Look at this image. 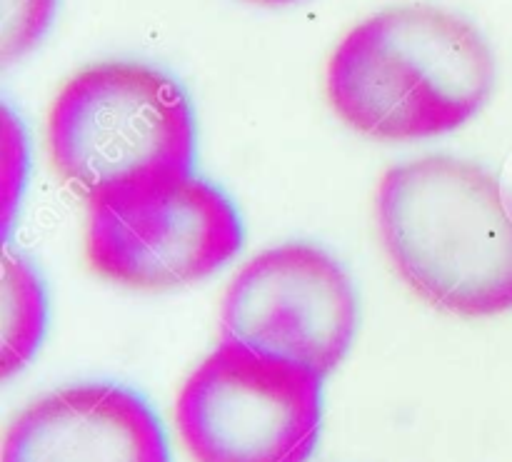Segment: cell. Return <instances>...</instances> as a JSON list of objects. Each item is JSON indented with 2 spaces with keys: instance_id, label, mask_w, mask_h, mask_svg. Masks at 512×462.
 <instances>
[{
  "instance_id": "cell-1",
  "label": "cell",
  "mask_w": 512,
  "mask_h": 462,
  "mask_svg": "<svg viewBox=\"0 0 512 462\" xmlns=\"http://www.w3.org/2000/svg\"><path fill=\"white\" fill-rule=\"evenodd\" d=\"M495 60L475 25L435 5H400L355 25L325 70L330 108L373 140L463 128L488 103Z\"/></svg>"
},
{
  "instance_id": "cell-2",
  "label": "cell",
  "mask_w": 512,
  "mask_h": 462,
  "mask_svg": "<svg viewBox=\"0 0 512 462\" xmlns=\"http://www.w3.org/2000/svg\"><path fill=\"white\" fill-rule=\"evenodd\" d=\"M375 225L395 275L428 305L460 318L512 310V203L485 168L438 155L395 165Z\"/></svg>"
},
{
  "instance_id": "cell-3",
  "label": "cell",
  "mask_w": 512,
  "mask_h": 462,
  "mask_svg": "<svg viewBox=\"0 0 512 462\" xmlns=\"http://www.w3.org/2000/svg\"><path fill=\"white\" fill-rule=\"evenodd\" d=\"M45 148L55 175L85 203L163 173H193L195 123L178 85L140 63H98L50 103Z\"/></svg>"
},
{
  "instance_id": "cell-4",
  "label": "cell",
  "mask_w": 512,
  "mask_h": 462,
  "mask_svg": "<svg viewBox=\"0 0 512 462\" xmlns=\"http://www.w3.org/2000/svg\"><path fill=\"white\" fill-rule=\"evenodd\" d=\"M243 228L220 190L193 173L130 180L90 200L83 255L98 278L158 293L193 285L228 263Z\"/></svg>"
},
{
  "instance_id": "cell-5",
  "label": "cell",
  "mask_w": 512,
  "mask_h": 462,
  "mask_svg": "<svg viewBox=\"0 0 512 462\" xmlns=\"http://www.w3.org/2000/svg\"><path fill=\"white\" fill-rule=\"evenodd\" d=\"M320 380L220 343L180 388L175 425L195 462H308L320 435Z\"/></svg>"
},
{
  "instance_id": "cell-6",
  "label": "cell",
  "mask_w": 512,
  "mask_h": 462,
  "mask_svg": "<svg viewBox=\"0 0 512 462\" xmlns=\"http://www.w3.org/2000/svg\"><path fill=\"white\" fill-rule=\"evenodd\" d=\"M358 300L345 270L313 245H280L235 273L220 305V343L285 360L318 378L348 355Z\"/></svg>"
},
{
  "instance_id": "cell-7",
  "label": "cell",
  "mask_w": 512,
  "mask_h": 462,
  "mask_svg": "<svg viewBox=\"0 0 512 462\" xmlns=\"http://www.w3.org/2000/svg\"><path fill=\"white\" fill-rule=\"evenodd\" d=\"M3 462H170L163 430L138 395L115 385H70L20 410Z\"/></svg>"
},
{
  "instance_id": "cell-8",
  "label": "cell",
  "mask_w": 512,
  "mask_h": 462,
  "mask_svg": "<svg viewBox=\"0 0 512 462\" xmlns=\"http://www.w3.org/2000/svg\"><path fill=\"white\" fill-rule=\"evenodd\" d=\"M45 295L20 255L3 250V378L18 373L43 340Z\"/></svg>"
},
{
  "instance_id": "cell-9",
  "label": "cell",
  "mask_w": 512,
  "mask_h": 462,
  "mask_svg": "<svg viewBox=\"0 0 512 462\" xmlns=\"http://www.w3.org/2000/svg\"><path fill=\"white\" fill-rule=\"evenodd\" d=\"M55 13V0H3L0 60L15 63L40 43Z\"/></svg>"
},
{
  "instance_id": "cell-10",
  "label": "cell",
  "mask_w": 512,
  "mask_h": 462,
  "mask_svg": "<svg viewBox=\"0 0 512 462\" xmlns=\"http://www.w3.org/2000/svg\"><path fill=\"white\" fill-rule=\"evenodd\" d=\"M250 3H260V5H288V3H295V0H250Z\"/></svg>"
}]
</instances>
